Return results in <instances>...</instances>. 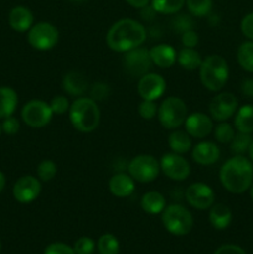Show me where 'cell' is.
Returning a JSON list of instances; mask_svg holds the SVG:
<instances>
[{
  "label": "cell",
  "mask_w": 253,
  "mask_h": 254,
  "mask_svg": "<svg viewBox=\"0 0 253 254\" xmlns=\"http://www.w3.org/2000/svg\"><path fill=\"white\" fill-rule=\"evenodd\" d=\"M146 40V30L139 21L133 19H121L109 27L106 42L114 52H126L141 46Z\"/></svg>",
  "instance_id": "1"
},
{
  "label": "cell",
  "mask_w": 253,
  "mask_h": 254,
  "mask_svg": "<svg viewBox=\"0 0 253 254\" xmlns=\"http://www.w3.org/2000/svg\"><path fill=\"white\" fill-rule=\"evenodd\" d=\"M220 181L230 192H245L253 181L252 163L243 155H235L228 159L220 170Z\"/></svg>",
  "instance_id": "2"
},
{
  "label": "cell",
  "mask_w": 253,
  "mask_h": 254,
  "mask_svg": "<svg viewBox=\"0 0 253 254\" xmlns=\"http://www.w3.org/2000/svg\"><path fill=\"white\" fill-rule=\"evenodd\" d=\"M69 121L73 128L81 133H92L101 122V111L91 97H78L68 111Z\"/></svg>",
  "instance_id": "3"
},
{
  "label": "cell",
  "mask_w": 253,
  "mask_h": 254,
  "mask_svg": "<svg viewBox=\"0 0 253 254\" xmlns=\"http://www.w3.org/2000/svg\"><path fill=\"white\" fill-rule=\"evenodd\" d=\"M200 79L206 89L218 92L228 81V64L220 55H210L202 60L200 66Z\"/></svg>",
  "instance_id": "4"
},
{
  "label": "cell",
  "mask_w": 253,
  "mask_h": 254,
  "mask_svg": "<svg viewBox=\"0 0 253 254\" xmlns=\"http://www.w3.org/2000/svg\"><path fill=\"white\" fill-rule=\"evenodd\" d=\"M161 221L165 230L174 236H186L193 226L192 215L181 205L166 206L161 212Z\"/></svg>",
  "instance_id": "5"
},
{
  "label": "cell",
  "mask_w": 253,
  "mask_h": 254,
  "mask_svg": "<svg viewBox=\"0 0 253 254\" xmlns=\"http://www.w3.org/2000/svg\"><path fill=\"white\" fill-rule=\"evenodd\" d=\"M156 116L165 129H178L188 118V106L179 97H168L159 106Z\"/></svg>",
  "instance_id": "6"
},
{
  "label": "cell",
  "mask_w": 253,
  "mask_h": 254,
  "mask_svg": "<svg viewBox=\"0 0 253 254\" xmlns=\"http://www.w3.org/2000/svg\"><path fill=\"white\" fill-rule=\"evenodd\" d=\"M160 173V163L149 154L136 155L129 161L128 174L138 183H151Z\"/></svg>",
  "instance_id": "7"
},
{
  "label": "cell",
  "mask_w": 253,
  "mask_h": 254,
  "mask_svg": "<svg viewBox=\"0 0 253 254\" xmlns=\"http://www.w3.org/2000/svg\"><path fill=\"white\" fill-rule=\"evenodd\" d=\"M59 30L46 21L32 25L27 32V41L30 46L37 51H49L54 49L59 42Z\"/></svg>",
  "instance_id": "8"
},
{
  "label": "cell",
  "mask_w": 253,
  "mask_h": 254,
  "mask_svg": "<svg viewBox=\"0 0 253 254\" xmlns=\"http://www.w3.org/2000/svg\"><path fill=\"white\" fill-rule=\"evenodd\" d=\"M21 117L26 126L39 129L44 128L51 122L54 112L50 107V103L40 99H32L22 107Z\"/></svg>",
  "instance_id": "9"
},
{
  "label": "cell",
  "mask_w": 253,
  "mask_h": 254,
  "mask_svg": "<svg viewBox=\"0 0 253 254\" xmlns=\"http://www.w3.org/2000/svg\"><path fill=\"white\" fill-rule=\"evenodd\" d=\"M160 170L174 181H184L190 176L191 168L183 155L176 153H166L160 159Z\"/></svg>",
  "instance_id": "10"
},
{
  "label": "cell",
  "mask_w": 253,
  "mask_h": 254,
  "mask_svg": "<svg viewBox=\"0 0 253 254\" xmlns=\"http://www.w3.org/2000/svg\"><path fill=\"white\" fill-rule=\"evenodd\" d=\"M150 54L149 50L145 47H135L130 51L126 52L124 56V67L126 71L133 77H141L144 74L149 73L151 68Z\"/></svg>",
  "instance_id": "11"
},
{
  "label": "cell",
  "mask_w": 253,
  "mask_h": 254,
  "mask_svg": "<svg viewBox=\"0 0 253 254\" xmlns=\"http://www.w3.org/2000/svg\"><path fill=\"white\" fill-rule=\"evenodd\" d=\"M210 114L213 121L226 122L236 114L238 109V101L235 94L228 93V92H222L213 97L211 101Z\"/></svg>",
  "instance_id": "12"
},
{
  "label": "cell",
  "mask_w": 253,
  "mask_h": 254,
  "mask_svg": "<svg viewBox=\"0 0 253 254\" xmlns=\"http://www.w3.org/2000/svg\"><path fill=\"white\" fill-rule=\"evenodd\" d=\"M186 201L196 210H207L215 203V192L205 183H193L186 189Z\"/></svg>",
  "instance_id": "13"
},
{
  "label": "cell",
  "mask_w": 253,
  "mask_h": 254,
  "mask_svg": "<svg viewBox=\"0 0 253 254\" xmlns=\"http://www.w3.org/2000/svg\"><path fill=\"white\" fill-rule=\"evenodd\" d=\"M166 91V82L158 73H146L139 78L138 93L143 101H156Z\"/></svg>",
  "instance_id": "14"
},
{
  "label": "cell",
  "mask_w": 253,
  "mask_h": 254,
  "mask_svg": "<svg viewBox=\"0 0 253 254\" xmlns=\"http://www.w3.org/2000/svg\"><path fill=\"white\" fill-rule=\"evenodd\" d=\"M41 192V183L37 178L31 175H25L17 179L12 189V195L15 200L20 203H30L36 200Z\"/></svg>",
  "instance_id": "15"
},
{
  "label": "cell",
  "mask_w": 253,
  "mask_h": 254,
  "mask_svg": "<svg viewBox=\"0 0 253 254\" xmlns=\"http://www.w3.org/2000/svg\"><path fill=\"white\" fill-rule=\"evenodd\" d=\"M186 133L196 139H203L211 134L213 130V122L207 114L196 112L188 116L185 121Z\"/></svg>",
  "instance_id": "16"
},
{
  "label": "cell",
  "mask_w": 253,
  "mask_h": 254,
  "mask_svg": "<svg viewBox=\"0 0 253 254\" xmlns=\"http://www.w3.org/2000/svg\"><path fill=\"white\" fill-rule=\"evenodd\" d=\"M221 150L213 141H201L192 149V159L196 164L202 166L213 165L218 161Z\"/></svg>",
  "instance_id": "17"
},
{
  "label": "cell",
  "mask_w": 253,
  "mask_h": 254,
  "mask_svg": "<svg viewBox=\"0 0 253 254\" xmlns=\"http://www.w3.org/2000/svg\"><path fill=\"white\" fill-rule=\"evenodd\" d=\"M108 186L112 195L119 198H126L135 190V180L129 174L118 173L109 179Z\"/></svg>",
  "instance_id": "18"
},
{
  "label": "cell",
  "mask_w": 253,
  "mask_h": 254,
  "mask_svg": "<svg viewBox=\"0 0 253 254\" xmlns=\"http://www.w3.org/2000/svg\"><path fill=\"white\" fill-rule=\"evenodd\" d=\"M149 54L153 64L159 68H170L176 62L178 57L175 49L169 44L155 45L149 50Z\"/></svg>",
  "instance_id": "19"
},
{
  "label": "cell",
  "mask_w": 253,
  "mask_h": 254,
  "mask_svg": "<svg viewBox=\"0 0 253 254\" xmlns=\"http://www.w3.org/2000/svg\"><path fill=\"white\" fill-rule=\"evenodd\" d=\"M34 24V15L26 6H15L9 14V25L17 32H26Z\"/></svg>",
  "instance_id": "20"
},
{
  "label": "cell",
  "mask_w": 253,
  "mask_h": 254,
  "mask_svg": "<svg viewBox=\"0 0 253 254\" xmlns=\"http://www.w3.org/2000/svg\"><path fill=\"white\" fill-rule=\"evenodd\" d=\"M62 87H63V91L69 96L82 97L88 89V82L83 74L77 71H72L63 77Z\"/></svg>",
  "instance_id": "21"
},
{
  "label": "cell",
  "mask_w": 253,
  "mask_h": 254,
  "mask_svg": "<svg viewBox=\"0 0 253 254\" xmlns=\"http://www.w3.org/2000/svg\"><path fill=\"white\" fill-rule=\"evenodd\" d=\"M210 213H208V220L216 230H225L232 222V212L230 207L223 203H213L211 206Z\"/></svg>",
  "instance_id": "22"
},
{
  "label": "cell",
  "mask_w": 253,
  "mask_h": 254,
  "mask_svg": "<svg viewBox=\"0 0 253 254\" xmlns=\"http://www.w3.org/2000/svg\"><path fill=\"white\" fill-rule=\"evenodd\" d=\"M140 206L144 212L149 215H159L166 207V200L163 193L158 191H149L143 195L140 200Z\"/></svg>",
  "instance_id": "23"
},
{
  "label": "cell",
  "mask_w": 253,
  "mask_h": 254,
  "mask_svg": "<svg viewBox=\"0 0 253 254\" xmlns=\"http://www.w3.org/2000/svg\"><path fill=\"white\" fill-rule=\"evenodd\" d=\"M19 98L17 93L10 87H0V118L4 119L12 116L16 111Z\"/></svg>",
  "instance_id": "24"
},
{
  "label": "cell",
  "mask_w": 253,
  "mask_h": 254,
  "mask_svg": "<svg viewBox=\"0 0 253 254\" xmlns=\"http://www.w3.org/2000/svg\"><path fill=\"white\" fill-rule=\"evenodd\" d=\"M176 61L186 71H195V69L200 68L201 64H202V57H201L200 52L196 51L195 49L184 47L178 52Z\"/></svg>",
  "instance_id": "25"
},
{
  "label": "cell",
  "mask_w": 253,
  "mask_h": 254,
  "mask_svg": "<svg viewBox=\"0 0 253 254\" xmlns=\"http://www.w3.org/2000/svg\"><path fill=\"white\" fill-rule=\"evenodd\" d=\"M235 127L240 133L251 134L253 131V106L245 104L237 109L235 117Z\"/></svg>",
  "instance_id": "26"
},
{
  "label": "cell",
  "mask_w": 253,
  "mask_h": 254,
  "mask_svg": "<svg viewBox=\"0 0 253 254\" xmlns=\"http://www.w3.org/2000/svg\"><path fill=\"white\" fill-rule=\"evenodd\" d=\"M168 144L173 153L180 154V155L188 153L192 146L190 135L186 131L178 130V129H174L173 133H170L168 138Z\"/></svg>",
  "instance_id": "27"
},
{
  "label": "cell",
  "mask_w": 253,
  "mask_h": 254,
  "mask_svg": "<svg viewBox=\"0 0 253 254\" xmlns=\"http://www.w3.org/2000/svg\"><path fill=\"white\" fill-rule=\"evenodd\" d=\"M237 62L245 71L253 73V41H246L237 50Z\"/></svg>",
  "instance_id": "28"
},
{
  "label": "cell",
  "mask_w": 253,
  "mask_h": 254,
  "mask_svg": "<svg viewBox=\"0 0 253 254\" xmlns=\"http://www.w3.org/2000/svg\"><path fill=\"white\" fill-rule=\"evenodd\" d=\"M186 0H151V9L164 15L176 14L183 9Z\"/></svg>",
  "instance_id": "29"
},
{
  "label": "cell",
  "mask_w": 253,
  "mask_h": 254,
  "mask_svg": "<svg viewBox=\"0 0 253 254\" xmlns=\"http://www.w3.org/2000/svg\"><path fill=\"white\" fill-rule=\"evenodd\" d=\"M212 0H186V6L190 14L196 17H203L212 10Z\"/></svg>",
  "instance_id": "30"
},
{
  "label": "cell",
  "mask_w": 253,
  "mask_h": 254,
  "mask_svg": "<svg viewBox=\"0 0 253 254\" xmlns=\"http://www.w3.org/2000/svg\"><path fill=\"white\" fill-rule=\"evenodd\" d=\"M99 254H118L119 253V242L116 236L111 233L101 236L97 243Z\"/></svg>",
  "instance_id": "31"
},
{
  "label": "cell",
  "mask_w": 253,
  "mask_h": 254,
  "mask_svg": "<svg viewBox=\"0 0 253 254\" xmlns=\"http://www.w3.org/2000/svg\"><path fill=\"white\" fill-rule=\"evenodd\" d=\"M213 135H215V139L218 143L230 144L232 139L235 138L236 133L231 124L226 123V122H220V124L213 130Z\"/></svg>",
  "instance_id": "32"
},
{
  "label": "cell",
  "mask_w": 253,
  "mask_h": 254,
  "mask_svg": "<svg viewBox=\"0 0 253 254\" xmlns=\"http://www.w3.org/2000/svg\"><path fill=\"white\" fill-rule=\"evenodd\" d=\"M253 139L251 138V134L246 133H240L238 131L235 135V138L231 141V150L236 154V155H242L243 153L248 151L251 143H252Z\"/></svg>",
  "instance_id": "33"
},
{
  "label": "cell",
  "mask_w": 253,
  "mask_h": 254,
  "mask_svg": "<svg viewBox=\"0 0 253 254\" xmlns=\"http://www.w3.org/2000/svg\"><path fill=\"white\" fill-rule=\"evenodd\" d=\"M36 171L39 180L51 181L57 174V165L55 161L46 159V160H42L41 163L37 165Z\"/></svg>",
  "instance_id": "34"
},
{
  "label": "cell",
  "mask_w": 253,
  "mask_h": 254,
  "mask_svg": "<svg viewBox=\"0 0 253 254\" xmlns=\"http://www.w3.org/2000/svg\"><path fill=\"white\" fill-rule=\"evenodd\" d=\"M96 243L89 237H81L74 243V253L76 254H93Z\"/></svg>",
  "instance_id": "35"
},
{
  "label": "cell",
  "mask_w": 253,
  "mask_h": 254,
  "mask_svg": "<svg viewBox=\"0 0 253 254\" xmlns=\"http://www.w3.org/2000/svg\"><path fill=\"white\" fill-rule=\"evenodd\" d=\"M50 107H51L54 114H59V116H61V114L67 113V112L69 111L71 104H69V101L67 97L56 96L51 99V102H50Z\"/></svg>",
  "instance_id": "36"
},
{
  "label": "cell",
  "mask_w": 253,
  "mask_h": 254,
  "mask_svg": "<svg viewBox=\"0 0 253 254\" xmlns=\"http://www.w3.org/2000/svg\"><path fill=\"white\" fill-rule=\"evenodd\" d=\"M158 108L159 107L156 106L155 101H143L139 104L138 112L141 118L150 121L158 114Z\"/></svg>",
  "instance_id": "37"
},
{
  "label": "cell",
  "mask_w": 253,
  "mask_h": 254,
  "mask_svg": "<svg viewBox=\"0 0 253 254\" xmlns=\"http://www.w3.org/2000/svg\"><path fill=\"white\" fill-rule=\"evenodd\" d=\"M174 27L178 32H185L188 30H192L193 29V22L191 20V17L189 15H179L174 19L173 21Z\"/></svg>",
  "instance_id": "38"
},
{
  "label": "cell",
  "mask_w": 253,
  "mask_h": 254,
  "mask_svg": "<svg viewBox=\"0 0 253 254\" xmlns=\"http://www.w3.org/2000/svg\"><path fill=\"white\" fill-rule=\"evenodd\" d=\"M44 254H76L74 250L69 246H67L66 243L61 242H55L51 245L47 246L45 248Z\"/></svg>",
  "instance_id": "39"
},
{
  "label": "cell",
  "mask_w": 253,
  "mask_h": 254,
  "mask_svg": "<svg viewBox=\"0 0 253 254\" xmlns=\"http://www.w3.org/2000/svg\"><path fill=\"white\" fill-rule=\"evenodd\" d=\"M1 129L4 130L5 134H7V135H14V134H16L20 129L19 121L12 116L4 118V122H2L1 124Z\"/></svg>",
  "instance_id": "40"
},
{
  "label": "cell",
  "mask_w": 253,
  "mask_h": 254,
  "mask_svg": "<svg viewBox=\"0 0 253 254\" xmlns=\"http://www.w3.org/2000/svg\"><path fill=\"white\" fill-rule=\"evenodd\" d=\"M109 96V87L104 83H96L91 89V98L94 101H102Z\"/></svg>",
  "instance_id": "41"
},
{
  "label": "cell",
  "mask_w": 253,
  "mask_h": 254,
  "mask_svg": "<svg viewBox=\"0 0 253 254\" xmlns=\"http://www.w3.org/2000/svg\"><path fill=\"white\" fill-rule=\"evenodd\" d=\"M241 31L247 39L253 41V12L246 15L241 21Z\"/></svg>",
  "instance_id": "42"
},
{
  "label": "cell",
  "mask_w": 253,
  "mask_h": 254,
  "mask_svg": "<svg viewBox=\"0 0 253 254\" xmlns=\"http://www.w3.org/2000/svg\"><path fill=\"white\" fill-rule=\"evenodd\" d=\"M181 42H183L184 47H196L198 44V35L195 30H188V31L181 34Z\"/></svg>",
  "instance_id": "43"
},
{
  "label": "cell",
  "mask_w": 253,
  "mask_h": 254,
  "mask_svg": "<svg viewBox=\"0 0 253 254\" xmlns=\"http://www.w3.org/2000/svg\"><path fill=\"white\" fill-rule=\"evenodd\" d=\"M213 254H246L245 251L236 245H223Z\"/></svg>",
  "instance_id": "44"
},
{
  "label": "cell",
  "mask_w": 253,
  "mask_h": 254,
  "mask_svg": "<svg viewBox=\"0 0 253 254\" xmlns=\"http://www.w3.org/2000/svg\"><path fill=\"white\" fill-rule=\"evenodd\" d=\"M241 89H242V93L245 94V96L251 97V98H252L253 97V79H251V78L245 79V81L242 82Z\"/></svg>",
  "instance_id": "45"
},
{
  "label": "cell",
  "mask_w": 253,
  "mask_h": 254,
  "mask_svg": "<svg viewBox=\"0 0 253 254\" xmlns=\"http://www.w3.org/2000/svg\"><path fill=\"white\" fill-rule=\"evenodd\" d=\"M126 1L135 9H144V7L148 6L151 0H126Z\"/></svg>",
  "instance_id": "46"
},
{
  "label": "cell",
  "mask_w": 253,
  "mask_h": 254,
  "mask_svg": "<svg viewBox=\"0 0 253 254\" xmlns=\"http://www.w3.org/2000/svg\"><path fill=\"white\" fill-rule=\"evenodd\" d=\"M5 183H6V180H5V175L0 171V193H1V191L4 190Z\"/></svg>",
  "instance_id": "47"
},
{
  "label": "cell",
  "mask_w": 253,
  "mask_h": 254,
  "mask_svg": "<svg viewBox=\"0 0 253 254\" xmlns=\"http://www.w3.org/2000/svg\"><path fill=\"white\" fill-rule=\"evenodd\" d=\"M248 155H250L251 160L253 161V140H252V143H251L250 148H248Z\"/></svg>",
  "instance_id": "48"
},
{
  "label": "cell",
  "mask_w": 253,
  "mask_h": 254,
  "mask_svg": "<svg viewBox=\"0 0 253 254\" xmlns=\"http://www.w3.org/2000/svg\"><path fill=\"white\" fill-rule=\"evenodd\" d=\"M250 195H251V198L253 200V181H252V184H251V186H250Z\"/></svg>",
  "instance_id": "49"
},
{
  "label": "cell",
  "mask_w": 253,
  "mask_h": 254,
  "mask_svg": "<svg viewBox=\"0 0 253 254\" xmlns=\"http://www.w3.org/2000/svg\"><path fill=\"white\" fill-rule=\"evenodd\" d=\"M72 1H83V0H72Z\"/></svg>",
  "instance_id": "50"
},
{
  "label": "cell",
  "mask_w": 253,
  "mask_h": 254,
  "mask_svg": "<svg viewBox=\"0 0 253 254\" xmlns=\"http://www.w3.org/2000/svg\"><path fill=\"white\" fill-rule=\"evenodd\" d=\"M1 130H2V129H1V124H0V134H1Z\"/></svg>",
  "instance_id": "51"
},
{
  "label": "cell",
  "mask_w": 253,
  "mask_h": 254,
  "mask_svg": "<svg viewBox=\"0 0 253 254\" xmlns=\"http://www.w3.org/2000/svg\"><path fill=\"white\" fill-rule=\"evenodd\" d=\"M0 250H1V243H0Z\"/></svg>",
  "instance_id": "52"
}]
</instances>
